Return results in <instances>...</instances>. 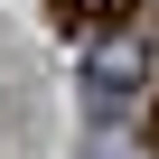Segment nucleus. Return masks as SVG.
<instances>
[{
	"label": "nucleus",
	"mask_w": 159,
	"mask_h": 159,
	"mask_svg": "<svg viewBox=\"0 0 159 159\" xmlns=\"http://www.w3.org/2000/svg\"><path fill=\"white\" fill-rule=\"evenodd\" d=\"M131 10H140V0H56V19H66L75 38H112Z\"/></svg>",
	"instance_id": "f257e3e1"
},
{
	"label": "nucleus",
	"mask_w": 159,
	"mask_h": 159,
	"mask_svg": "<svg viewBox=\"0 0 159 159\" xmlns=\"http://www.w3.org/2000/svg\"><path fill=\"white\" fill-rule=\"evenodd\" d=\"M122 94H131V56H103V66H84V103H94V112H112Z\"/></svg>",
	"instance_id": "f03ea898"
},
{
	"label": "nucleus",
	"mask_w": 159,
	"mask_h": 159,
	"mask_svg": "<svg viewBox=\"0 0 159 159\" xmlns=\"http://www.w3.org/2000/svg\"><path fill=\"white\" fill-rule=\"evenodd\" d=\"M94 159H131V150H122V140H94Z\"/></svg>",
	"instance_id": "7ed1b4c3"
},
{
	"label": "nucleus",
	"mask_w": 159,
	"mask_h": 159,
	"mask_svg": "<svg viewBox=\"0 0 159 159\" xmlns=\"http://www.w3.org/2000/svg\"><path fill=\"white\" fill-rule=\"evenodd\" d=\"M150 140H159V94H150Z\"/></svg>",
	"instance_id": "20e7f679"
}]
</instances>
